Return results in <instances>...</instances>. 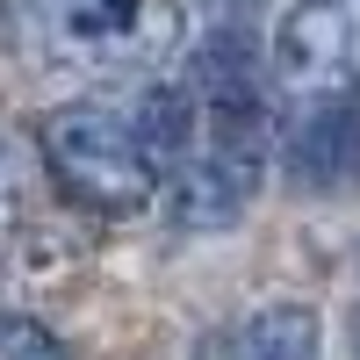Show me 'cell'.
<instances>
[{"mask_svg":"<svg viewBox=\"0 0 360 360\" xmlns=\"http://www.w3.org/2000/svg\"><path fill=\"white\" fill-rule=\"evenodd\" d=\"M346 353L360 360V303H353V317H346Z\"/></svg>","mask_w":360,"mask_h":360,"instance_id":"8","label":"cell"},{"mask_svg":"<svg viewBox=\"0 0 360 360\" xmlns=\"http://www.w3.org/2000/svg\"><path fill=\"white\" fill-rule=\"evenodd\" d=\"M245 360H324V324L310 303H266L245 324Z\"/></svg>","mask_w":360,"mask_h":360,"instance_id":"6","label":"cell"},{"mask_svg":"<svg viewBox=\"0 0 360 360\" xmlns=\"http://www.w3.org/2000/svg\"><path fill=\"white\" fill-rule=\"evenodd\" d=\"M0 360H65V346L51 339V324L22 317V310H0Z\"/></svg>","mask_w":360,"mask_h":360,"instance_id":"7","label":"cell"},{"mask_svg":"<svg viewBox=\"0 0 360 360\" xmlns=\"http://www.w3.org/2000/svg\"><path fill=\"white\" fill-rule=\"evenodd\" d=\"M281 159H288V180L295 188H310V195H339L360 180V101H310L303 115L288 123V144H281Z\"/></svg>","mask_w":360,"mask_h":360,"instance_id":"3","label":"cell"},{"mask_svg":"<svg viewBox=\"0 0 360 360\" xmlns=\"http://www.w3.org/2000/svg\"><path fill=\"white\" fill-rule=\"evenodd\" d=\"M44 166L58 180V195L72 209H94V217H144L159 202V166L144 159L137 130L123 115H108L94 101H72V108H51L44 115Z\"/></svg>","mask_w":360,"mask_h":360,"instance_id":"1","label":"cell"},{"mask_svg":"<svg viewBox=\"0 0 360 360\" xmlns=\"http://www.w3.org/2000/svg\"><path fill=\"white\" fill-rule=\"evenodd\" d=\"M274 72L303 101L360 94V0H288L274 29Z\"/></svg>","mask_w":360,"mask_h":360,"instance_id":"2","label":"cell"},{"mask_svg":"<svg viewBox=\"0 0 360 360\" xmlns=\"http://www.w3.org/2000/svg\"><path fill=\"white\" fill-rule=\"evenodd\" d=\"M130 130H137V144H144V159H152L159 173H173L180 159L195 152V137H202V101H195V86H188V79H159V86H144Z\"/></svg>","mask_w":360,"mask_h":360,"instance_id":"5","label":"cell"},{"mask_svg":"<svg viewBox=\"0 0 360 360\" xmlns=\"http://www.w3.org/2000/svg\"><path fill=\"white\" fill-rule=\"evenodd\" d=\"M29 22L44 29L51 44H72V51H123L137 37V22L152 0H22Z\"/></svg>","mask_w":360,"mask_h":360,"instance_id":"4","label":"cell"}]
</instances>
